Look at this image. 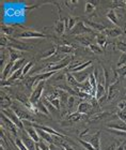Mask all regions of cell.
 I'll use <instances>...</instances> for the list:
<instances>
[{
    "label": "cell",
    "instance_id": "obj_30",
    "mask_svg": "<svg viewBox=\"0 0 126 150\" xmlns=\"http://www.w3.org/2000/svg\"><path fill=\"white\" fill-rule=\"evenodd\" d=\"M56 92H57L59 99L61 100V104H67V101H69V98L67 91L61 90V89H56Z\"/></svg>",
    "mask_w": 126,
    "mask_h": 150
},
{
    "label": "cell",
    "instance_id": "obj_34",
    "mask_svg": "<svg viewBox=\"0 0 126 150\" xmlns=\"http://www.w3.org/2000/svg\"><path fill=\"white\" fill-rule=\"evenodd\" d=\"M82 118H83V115L78 112H72V114H69V115L67 116V120H69V121H74V122L79 121V120H81Z\"/></svg>",
    "mask_w": 126,
    "mask_h": 150
},
{
    "label": "cell",
    "instance_id": "obj_44",
    "mask_svg": "<svg viewBox=\"0 0 126 150\" xmlns=\"http://www.w3.org/2000/svg\"><path fill=\"white\" fill-rule=\"evenodd\" d=\"M88 47L90 48V50H91L92 53H94V54H102L104 52L99 46H96V45H93V44H90Z\"/></svg>",
    "mask_w": 126,
    "mask_h": 150
},
{
    "label": "cell",
    "instance_id": "obj_5",
    "mask_svg": "<svg viewBox=\"0 0 126 150\" xmlns=\"http://www.w3.org/2000/svg\"><path fill=\"white\" fill-rule=\"evenodd\" d=\"M1 112L4 114V115H6L9 119H11V120H12V121L17 125V128L18 129H20V130H25V128H26L25 123H24V122H22L18 117H17V115L14 112V110H9V108H8V110H1Z\"/></svg>",
    "mask_w": 126,
    "mask_h": 150
},
{
    "label": "cell",
    "instance_id": "obj_14",
    "mask_svg": "<svg viewBox=\"0 0 126 150\" xmlns=\"http://www.w3.org/2000/svg\"><path fill=\"white\" fill-rule=\"evenodd\" d=\"M25 131H26V133L28 134V136H30L35 143H40V142L42 141V139H40V135H38V129L34 128V127H32V125L26 127Z\"/></svg>",
    "mask_w": 126,
    "mask_h": 150
},
{
    "label": "cell",
    "instance_id": "obj_1",
    "mask_svg": "<svg viewBox=\"0 0 126 150\" xmlns=\"http://www.w3.org/2000/svg\"><path fill=\"white\" fill-rule=\"evenodd\" d=\"M73 61L72 57H66L64 59L60 60V61H58V62H52V63H49V64H46V68L42 70L41 73H48V72H58V71H60V70L64 69V68H67V67L71 64V62Z\"/></svg>",
    "mask_w": 126,
    "mask_h": 150
},
{
    "label": "cell",
    "instance_id": "obj_55",
    "mask_svg": "<svg viewBox=\"0 0 126 150\" xmlns=\"http://www.w3.org/2000/svg\"><path fill=\"white\" fill-rule=\"evenodd\" d=\"M36 150H42L41 148H40V146H38V144H36Z\"/></svg>",
    "mask_w": 126,
    "mask_h": 150
},
{
    "label": "cell",
    "instance_id": "obj_53",
    "mask_svg": "<svg viewBox=\"0 0 126 150\" xmlns=\"http://www.w3.org/2000/svg\"><path fill=\"white\" fill-rule=\"evenodd\" d=\"M116 150H126V143L124 142L123 144H121L120 146H118Z\"/></svg>",
    "mask_w": 126,
    "mask_h": 150
},
{
    "label": "cell",
    "instance_id": "obj_9",
    "mask_svg": "<svg viewBox=\"0 0 126 150\" xmlns=\"http://www.w3.org/2000/svg\"><path fill=\"white\" fill-rule=\"evenodd\" d=\"M1 125H6V129L8 131H10L11 133H13L14 135L17 134V125L14 123V122L6 117L4 114L1 112Z\"/></svg>",
    "mask_w": 126,
    "mask_h": 150
},
{
    "label": "cell",
    "instance_id": "obj_7",
    "mask_svg": "<svg viewBox=\"0 0 126 150\" xmlns=\"http://www.w3.org/2000/svg\"><path fill=\"white\" fill-rule=\"evenodd\" d=\"M12 106H13L14 112L17 115V117H18L22 121H31V122L34 121V117H33L34 115H33V114H30V112H26V110H20V108H18L17 106H14V105H12Z\"/></svg>",
    "mask_w": 126,
    "mask_h": 150
},
{
    "label": "cell",
    "instance_id": "obj_36",
    "mask_svg": "<svg viewBox=\"0 0 126 150\" xmlns=\"http://www.w3.org/2000/svg\"><path fill=\"white\" fill-rule=\"evenodd\" d=\"M92 64V61L91 60H89V61H85V62H83V63H81L79 67H77V68H75L74 70H72L71 72H73V73H78V72H81V71H83L85 69H87L88 67H90Z\"/></svg>",
    "mask_w": 126,
    "mask_h": 150
},
{
    "label": "cell",
    "instance_id": "obj_50",
    "mask_svg": "<svg viewBox=\"0 0 126 150\" xmlns=\"http://www.w3.org/2000/svg\"><path fill=\"white\" fill-rule=\"evenodd\" d=\"M78 2V1H74V0H71V1H63V3H65L66 6H69L71 10H74L75 8V4Z\"/></svg>",
    "mask_w": 126,
    "mask_h": 150
},
{
    "label": "cell",
    "instance_id": "obj_18",
    "mask_svg": "<svg viewBox=\"0 0 126 150\" xmlns=\"http://www.w3.org/2000/svg\"><path fill=\"white\" fill-rule=\"evenodd\" d=\"M93 108V104L88 102V101H83L81 103L78 104V107H77V112L82 114V115H85L88 114L90 110Z\"/></svg>",
    "mask_w": 126,
    "mask_h": 150
},
{
    "label": "cell",
    "instance_id": "obj_49",
    "mask_svg": "<svg viewBox=\"0 0 126 150\" xmlns=\"http://www.w3.org/2000/svg\"><path fill=\"white\" fill-rule=\"evenodd\" d=\"M117 48L118 50H122L123 53L126 54V43H124V42H121V41H119L117 43Z\"/></svg>",
    "mask_w": 126,
    "mask_h": 150
},
{
    "label": "cell",
    "instance_id": "obj_52",
    "mask_svg": "<svg viewBox=\"0 0 126 150\" xmlns=\"http://www.w3.org/2000/svg\"><path fill=\"white\" fill-rule=\"evenodd\" d=\"M61 145H62V147L64 148L65 150H74V148H72L69 145H67V144H64V143H62L61 142Z\"/></svg>",
    "mask_w": 126,
    "mask_h": 150
},
{
    "label": "cell",
    "instance_id": "obj_33",
    "mask_svg": "<svg viewBox=\"0 0 126 150\" xmlns=\"http://www.w3.org/2000/svg\"><path fill=\"white\" fill-rule=\"evenodd\" d=\"M35 106H36V108L38 110V112H42V114H44V115L49 116V114H50V112L48 110V108L46 107V105L43 103V101H38V103L35 104Z\"/></svg>",
    "mask_w": 126,
    "mask_h": 150
},
{
    "label": "cell",
    "instance_id": "obj_56",
    "mask_svg": "<svg viewBox=\"0 0 126 150\" xmlns=\"http://www.w3.org/2000/svg\"><path fill=\"white\" fill-rule=\"evenodd\" d=\"M61 150H65V149H64V148L62 147V148H61Z\"/></svg>",
    "mask_w": 126,
    "mask_h": 150
},
{
    "label": "cell",
    "instance_id": "obj_46",
    "mask_svg": "<svg viewBox=\"0 0 126 150\" xmlns=\"http://www.w3.org/2000/svg\"><path fill=\"white\" fill-rule=\"evenodd\" d=\"M117 72H118V74H119V76H120L121 78L126 77V66L121 67V68H118Z\"/></svg>",
    "mask_w": 126,
    "mask_h": 150
},
{
    "label": "cell",
    "instance_id": "obj_6",
    "mask_svg": "<svg viewBox=\"0 0 126 150\" xmlns=\"http://www.w3.org/2000/svg\"><path fill=\"white\" fill-rule=\"evenodd\" d=\"M44 86H45V81H41L40 84L36 85V87L33 91H32L31 96H30V102L33 104H36L40 101V98H41L42 93H43V90H44Z\"/></svg>",
    "mask_w": 126,
    "mask_h": 150
},
{
    "label": "cell",
    "instance_id": "obj_35",
    "mask_svg": "<svg viewBox=\"0 0 126 150\" xmlns=\"http://www.w3.org/2000/svg\"><path fill=\"white\" fill-rule=\"evenodd\" d=\"M126 6V1L123 0H113L111 1V9H124Z\"/></svg>",
    "mask_w": 126,
    "mask_h": 150
},
{
    "label": "cell",
    "instance_id": "obj_48",
    "mask_svg": "<svg viewBox=\"0 0 126 150\" xmlns=\"http://www.w3.org/2000/svg\"><path fill=\"white\" fill-rule=\"evenodd\" d=\"M38 146H40V148H41L42 150H51V147L49 146L48 144H46L44 141H41L40 143H38Z\"/></svg>",
    "mask_w": 126,
    "mask_h": 150
},
{
    "label": "cell",
    "instance_id": "obj_3",
    "mask_svg": "<svg viewBox=\"0 0 126 150\" xmlns=\"http://www.w3.org/2000/svg\"><path fill=\"white\" fill-rule=\"evenodd\" d=\"M55 6H58V19L56 21L55 23V31L57 33L58 35H63V33L66 31L65 29V18H62V16H61V8H60V4L59 2H55Z\"/></svg>",
    "mask_w": 126,
    "mask_h": 150
},
{
    "label": "cell",
    "instance_id": "obj_41",
    "mask_svg": "<svg viewBox=\"0 0 126 150\" xmlns=\"http://www.w3.org/2000/svg\"><path fill=\"white\" fill-rule=\"evenodd\" d=\"M15 146L17 147V149L18 150H29L28 148H27V146L24 144V142L18 137L15 138Z\"/></svg>",
    "mask_w": 126,
    "mask_h": 150
},
{
    "label": "cell",
    "instance_id": "obj_47",
    "mask_svg": "<svg viewBox=\"0 0 126 150\" xmlns=\"http://www.w3.org/2000/svg\"><path fill=\"white\" fill-rule=\"evenodd\" d=\"M118 116H119V118H120L122 121L126 123V108L123 110H119V112H118Z\"/></svg>",
    "mask_w": 126,
    "mask_h": 150
},
{
    "label": "cell",
    "instance_id": "obj_42",
    "mask_svg": "<svg viewBox=\"0 0 126 150\" xmlns=\"http://www.w3.org/2000/svg\"><path fill=\"white\" fill-rule=\"evenodd\" d=\"M78 142H79V144L82 145V146L85 148V150H97V149H95V148L93 147L89 142L85 141V139H82V138H79Z\"/></svg>",
    "mask_w": 126,
    "mask_h": 150
},
{
    "label": "cell",
    "instance_id": "obj_22",
    "mask_svg": "<svg viewBox=\"0 0 126 150\" xmlns=\"http://www.w3.org/2000/svg\"><path fill=\"white\" fill-rule=\"evenodd\" d=\"M96 42H97L98 46L104 50L105 48L107 47V44H108L107 35H105V33H99V35H96Z\"/></svg>",
    "mask_w": 126,
    "mask_h": 150
},
{
    "label": "cell",
    "instance_id": "obj_8",
    "mask_svg": "<svg viewBox=\"0 0 126 150\" xmlns=\"http://www.w3.org/2000/svg\"><path fill=\"white\" fill-rule=\"evenodd\" d=\"M91 32H93V30H92L91 28H89L83 22H79L78 24L74 27L73 31L71 32V35L77 37V35H82L83 33H91Z\"/></svg>",
    "mask_w": 126,
    "mask_h": 150
},
{
    "label": "cell",
    "instance_id": "obj_24",
    "mask_svg": "<svg viewBox=\"0 0 126 150\" xmlns=\"http://www.w3.org/2000/svg\"><path fill=\"white\" fill-rule=\"evenodd\" d=\"M57 52H58V46H56V45H52L49 50H47L46 52H44V53L42 54V56H41V58H40V59H41V60L48 59V58H50V57L55 56Z\"/></svg>",
    "mask_w": 126,
    "mask_h": 150
},
{
    "label": "cell",
    "instance_id": "obj_28",
    "mask_svg": "<svg viewBox=\"0 0 126 150\" xmlns=\"http://www.w3.org/2000/svg\"><path fill=\"white\" fill-rule=\"evenodd\" d=\"M79 18L77 17H72V16H69L67 18H65V29L66 31H69V30H72L74 29V27L76 26V23L78 21Z\"/></svg>",
    "mask_w": 126,
    "mask_h": 150
},
{
    "label": "cell",
    "instance_id": "obj_2",
    "mask_svg": "<svg viewBox=\"0 0 126 150\" xmlns=\"http://www.w3.org/2000/svg\"><path fill=\"white\" fill-rule=\"evenodd\" d=\"M18 38H22V39H32V38H43V39H46V38H52L51 35H48L46 33L42 31H38V30H34V29H27L25 31L20 32V33H16L14 35V39H18Z\"/></svg>",
    "mask_w": 126,
    "mask_h": 150
},
{
    "label": "cell",
    "instance_id": "obj_43",
    "mask_svg": "<svg viewBox=\"0 0 126 150\" xmlns=\"http://www.w3.org/2000/svg\"><path fill=\"white\" fill-rule=\"evenodd\" d=\"M126 66V54L125 53H122V55L120 56L119 60H118L117 62V68H121V67Z\"/></svg>",
    "mask_w": 126,
    "mask_h": 150
},
{
    "label": "cell",
    "instance_id": "obj_32",
    "mask_svg": "<svg viewBox=\"0 0 126 150\" xmlns=\"http://www.w3.org/2000/svg\"><path fill=\"white\" fill-rule=\"evenodd\" d=\"M58 52L63 54H73L74 53V47L69 44H63L58 46Z\"/></svg>",
    "mask_w": 126,
    "mask_h": 150
},
{
    "label": "cell",
    "instance_id": "obj_11",
    "mask_svg": "<svg viewBox=\"0 0 126 150\" xmlns=\"http://www.w3.org/2000/svg\"><path fill=\"white\" fill-rule=\"evenodd\" d=\"M83 23H85V25L88 26L89 28H91L92 30H95V31H99V32H103L105 31L107 27L104 25H102L99 23H96V22H93L91 19H88V18H82Z\"/></svg>",
    "mask_w": 126,
    "mask_h": 150
},
{
    "label": "cell",
    "instance_id": "obj_31",
    "mask_svg": "<svg viewBox=\"0 0 126 150\" xmlns=\"http://www.w3.org/2000/svg\"><path fill=\"white\" fill-rule=\"evenodd\" d=\"M24 81V85L26 86V88L28 89V90H32V88L33 86L35 85V76H28V77H25L22 79Z\"/></svg>",
    "mask_w": 126,
    "mask_h": 150
},
{
    "label": "cell",
    "instance_id": "obj_51",
    "mask_svg": "<svg viewBox=\"0 0 126 150\" xmlns=\"http://www.w3.org/2000/svg\"><path fill=\"white\" fill-rule=\"evenodd\" d=\"M111 133H113L116 135H119V136H123V137H126V132L124 131H118V130H110Z\"/></svg>",
    "mask_w": 126,
    "mask_h": 150
},
{
    "label": "cell",
    "instance_id": "obj_27",
    "mask_svg": "<svg viewBox=\"0 0 126 150\" xmlns=\"http://www.w3.org/2000/svg\"><path fill=\"white\" fill-rule=\"evenodd\" d=\"M22 142H24V144L27 146L29 150H36V144L38 143H35L33 139H32L30 136H22Z\"/></svg>",
    "mask_w": 126,
    "mask_h": 150
},
{
    "label": "cell",
    "instance_id": "obj_39",
    "mask_svg": "<svg viewBox=\"0 0 126 150\" xmlns=\"http://www.w3.org/2000/svg\"><path fill=\"white\" fill-rule=\"evenodd\" d=\"M33 66H34V61H29L27 64H25L24 69H22V77H20V79H24V78H25V76L28 74L29 71L31 70V68Z\"/></svg>",
    "mask_w": 126,
    "mask_h": 150
},
{
    "label": "cell",
    "instance_id": "obj_13",
    "mask_svg": "<svg viewBox=\"0 0 126 150\" xmlns=\"http://www.w3.org/2000/svg\"><path fill=\"white\" fill-rule=\"evenodd\" d=\"M45 99L47 101H49L52 105H54L55 107H56V110H60V107H61V100L59 99V97H58V94H57V92L55 91L54 93H50V94H47L46 97H45Z\"/></svg>",
    "mask_w": 126,
    "mask_h": 150
},
{
    "label": "cell",
    "instance_id": "obj_20",
    "mask_svg": "<svg viewBox=\"0 0 126 150\" xmlns=\"http://www.w3.org/2000/svg\"><path fill=\"white\" fill-rule=\"evenodd\" d=\"M8 50H9V59L12 60V61H17V60L22 59V52L17 50H14V48H11V47H8Z\"/></svg>",
    "mask_w": 126,
    "mask_h": 150
},
{
    "label": "cell",
    "instance_id": "obj_26",
    "mask_svg": "<svg viewBox=\"0 0 126 150\" xmlns=\"http://www.w3.org/2000/svg\"><path fill=\"white\" fill-rule=\"evenodd\" d=\"M65 77H66V81H67V84L71 85L72 87L76 88V87H80V86H81V84L76 79L75 76H74L73 74H71L69 72L65 73Z\"/></svg>",
    "mask_w": 126,
    "mask_h": 150
},
{
    "label": "cell",
    "instance_id": "obj_38",
    "mask_svg": "<svg viewBox=\"0 0 126 150\" xmlns=\"http://www.w3.org/2000/svg\"><path fill=\"white\" fill-rule=\"evenodd\" d=\"M24 63H25V58H22V59L15 61L14 67H13V69H12V72H11V75H12L13 73H15L16 71H18L19 69H22V66H24ZM11 75H10V76H11Z\"/></svg>",
    "mask_w": 126,
    "mask_h": 150
},
{
    "label": "cell",
    "instance_id": "obj_19",
    "mask_svg": "<svg viewBox=\"0 0 126 150\" xmlns=\"http://www.w3.org/2000/svg\"><path fill=\"white\" fill-rule=\"evenodd\" d=\"M112 112H96V114H94V115H92L89 117L88 121L91 122V123H94V122H97L99 121V120H102V119L106 118V117H108L109 115H111Z\"/></svg>",
    "mask_w": 126,
    "mask_h": 150
},
{
    "label": "cell",
    "instance_id": "obj_54",
    "mask_svg": "<svg viewBox=\"0 0 126 150\" xmlns=\"http://www.w3.org/2000/svg\"><path fill=\"white\" fill-rule=\"evenodd\" d=\"M0 150H6V149H4V147H3L2 143H1V145H0Z\"/></svg>",
    "mask_w": 126,
    "mask_h": 150
},
{
    "label": "cell",
    "instance_id": "obj_45",
    "mask_svg": "<svg viewBox=\"0 0 126 150\" xmlns=\"http://www.w3.org/2000/svg\"><path fill=\"white\" fill-rule=\"evenodd\" d=\"M75 101H76L75 96H69V101H67V104H66V106H67L69 110H72V107L74 106V104H75Z\"/></svg>",
    "mask_w": 126,
    "mask_h": 150
},
{
    "label": "cell",
    "instance_id": "obj_10",
    "mask_svg": "<svg viewBox=\"0 0 126 150\" xmlns=\"http://www.w3.org/2000/svg\"><path fill=\"white\" fill-rule=\"evenodd\" d=\"M29 125H32V127H34V128H36V129H40V130H42V131L46 132V133H49V134L54 135V136H58V137H61V138H66L65 135H62L61 133L57 132L56 130H54V129L49 128V127H45V125H36V123H34V122H31V123H30Z\"/></svg>",
    "mask_w": 126,
    "mask_h": 150
},
{
    "label": "cell",
    "instance_id": "obj_29",
    "mask_svg": "<svg viewBox=\"0 0 126 150\" xmlns=\"http://www.w3.org/2000/svg\"><path fill=\"white\" fill-rule=\"evenodd\" d=\"M118 14H117V11L113 9H110L109 11L107 12V18L110 21L112 24H114V25L117 26L119 25V18H118Z\"/></svg>",
    "mask_w": 126,
    "mask_h": 150
},
{
    "label": "cell",
    "instance_id": "obj_12",
    "mask_svg": "<svg viewBox=\"0 0 126 150\" xmlns=\"http://www.w3.org/2000/svg\"><path fill=\"white\" fill-rule=\"evenodd\" d=\"M118 83L119 81H116V83H112V84L109 85V87H108V90H107V93H108V99L107 100L109 102L111 101H113L116 98L118 97V94H119V88H118Z\"/></svg>",
    "mask_w": 126,
    "mask_h": 150
},
{
    "label": "cell",
    "instance_id": "obj_37",
    "mask_svg": "<svg viewBox=\"0 0 126 150\" xmlns=\"http://www.w3.org/2000/svg\"><path fill=\"white\" fill-rule=\"evenodd\" d=\"M96 9V4L94 2H91V1H87L85 2V14H91L93 13Z\"/></svg>",
    "mask_w": 126,
    "mask_h": 150
},
{
    "label": "cell",
    "instance_id": "obj_21",
    "mask_svg": "<svg viewBox=\"0 0 126 150\" xmlns=\"http://www.w3.org/2000/svg\"><path fill=\"white\" fill-rule=\"evenodd\" d=\"M107 128L109 130H118V131L126 132V123L121 120V122H110L107 125Z\"/></svg>",
    "mask_w": 126,
    "mask_h": 150
},
{
    "label": "cell",
    "instance_id": "obj_40",
    "mask_svg": "<svg viewBox=\"0 0 126 150\" xmlns=\"http://www.w3.org/2000/svg\"><path fill=\"white\" fill-rule=\"evenodd\" d=\"M75 40L78 41L79 43H81L82 45H85V46H89V45L91 44L90 39L87 37H83V35H77V37L75 38Z\"/></svg>",
    "mask_w": 126,
    "mask_h": 150
},
{
    "label": "cell",
    "instance_id": "obj_17",
    "mask_svg": "<svg viewBox=\"0 0 126 150\" xmlns=\"http://www.w3.org/2000/svg\"><path fill=\"white\" fill-rule=\"evenodd\" d=\"M0 105H1V110H8L10 106H12L13 105V102L12 100L10 99L8 96H6L3 91H1V93H0Z\"/></svg>",
    "mask_w": 126,
    "mask_h": 150
},
{
    "label": "cell",
    "instance_id": "obj_15",
    "mask_svg": "<svg viewBox=\"0 0 126 150\" xmlns=\"http://www.w3.org/2000/svg\"><path fill=\"white\" fill-rule=\"evenodd\" d=\"M89 143L97 150H101V131L96 132L94 135L89 136Z\"/></svg>",
    "mask_w": 126,
    "mask_h": 150
},
{
    "label": "cell",
    "instance_id": "obj_16",
    "mask_svg": "<svg viewBox=\"0 0 126 150\" xmlns=\"http://www.w3.org/2000/svg\"><path fill=\"white\" fill-rule=\"evenodd\" d=\"M124 33H126L125 30H123V29L120 28V27H114V28L106 29V30H105V35L110 38H118V37H120V35H124Z\"/></svg>",
    "mask_w": 126,
    "mask_h": 150
},
{
    "label": "cell",
    "instance_id": "obj_23",
    "mask_svg": "<svg viewBox=\"0 0 126 150\" xmlns=\"http://www.w3.org/2000/svg\"><path fill=\"white\" fill-rule=\"evenodd\" d=\"M38 135L42 137V141L44 142H47V143H49V144H55V136L54 135L49 134V133H46V132L42 131V130H40V129H38Z\"/></svg>",
    "mask_w": 126,
    "mask_h": 150
},
{
    "label": "cell",
    "instance_id": "obj_25",
    "mask_svg": "<svg viewBox=\"0 0 126 150\" xmlns=\"http://www.w3.org/2000/svg\"><path fill=\"white\" fill-rule=\"evenodd\" d=\"M16 29L13 26H8V25H1V33L6 37H11V35H15Z\"/></svg>",
    "mask_w": 126,
    "mask_h": 150
},
{
    "label": "cell",
    "instance_id": "obj_4",
    "mask_svg": "<svg viewBox=\"0 0 126 150\" xmlns=\"http://www.w3.org/2000/svg\"><path fill=\"white\" fill-rule=\"evenodd\" d=\"M8 47H11V48H14V50H20V52H30V50L33 48V45H30V44H27V43H22V42L16 40V39H14V38H12V39H10L9 38Z\"/></svg>",
    "mask_w": 126,
    "mask_h": 150
}]
</instances>
